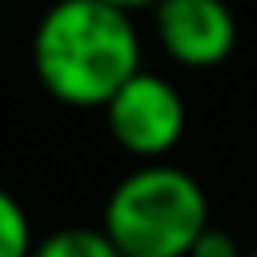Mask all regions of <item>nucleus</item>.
<instances>
[{
  "mask_svg": "<svg viewBox=\"0 0 257 257\" xmlns=\"http://www.w3.org/2000/svg\"><path fill=\"white\" fill-rule=\"evenodd\" d=\"M32 72L68 108H100L141 72V32L112 0H64L32 32Z\"/></svg>",
  "mask_w": 257,
  "mask_h": 257,
  "instance_id": "nucleus-1",
  "label": "nucleus"
},
{
  "mask_svg": "<svg viewBox=\"0 0 257 257\" xmlns=\"http://www.w3.org/2000/svg\"><path fill=\"white\" fill-rule=\"evenodd\" d=\"M100 229L124 257H189L209 229V197L181 165H137L112 185Z\"/></svg>",
  "mask_w": 257,
  "mask_h": 257,
  "instance_id": "nucleus-2",
  "label": "nucleus"
},
{
  "mask_svg": "<svg viewBox=\"0 0 257 257\" xmlns=\"http://www.w3.org/2000/svg\"><path fill=\"white\" fill-rule=\"evenodd\" d=\"M104 124H108V137L128 157H141L145 165H153L165 153H173L177 141L185 137L189 108H185L181 88L169 76L141 68L104 104Z\"/></svg>",
  "mask_w": 257,
  "mask_h": 257,
  "instance_id": "nucleus-3",
  "label": "nucleus"
},
{
  "mask_svg": "<svg viewBox=\"0 0 257 257\" xmlns=\"http://www.w3.org/2000/svg\"><path fill=\"white\" fill-rule=\"evenodd\" d=\"M153 28L181 68H217L237 48V16L221 0H165L153 8Z\"/></svg>",
  "mask_w": 257,
  "mask_h": 257,
  "instance_id": "nucleus-4",
  "label": "nucleus"
},
{
  "mask_svg": "<svg viewBox=\"0 0 257 257\" xmlns=\"http://www.w3.org/2000/svg\"><path fill=\"white\" fill-rule=\"evenodd\" d=\"M32 257H124L112 237L96 225H64L36 241Z\"/></svg>",
  "mask_w": 257,
  "mask_h": 257,
  "instance_id": "nucleus-5",
  "label": "nucleus"
},
{
  "mask_svg": "<svg viewBox=\"0 0 257 257\" xmlns=\"http://www.w3.org/2000/svg\"><path fill=\"white\" fill-rule=\"evenodd\" d=\"M32 217L12 189L0 185V257H32Z\"/></svg>",
  "mask_w": 257,
  "mask_h": 257,
  "instance_id": "nucleus-6",
  "label": "nucleus"
},
{
  "mask_svg": "<svg viewBox=\"0 0 257 257\" xmlns=\"http://www.w3.org/2000/svg\"><path fill=\"white\" fill-rule=\"evenodd\" d=\"M189 257H245V253L237 249V241H233L225 229L209 225V229L197 237V245H193V253H189Z\"/></svg>",
  "mask_w": 257,
  "mask_h": 257,
  "instance_id": "nucleus-7",
  "label": "nucleus"
},
{
  "mask_svg": "<svg viewBox=\"0 0 257 257\" xmlns=\"http://www.w3.org/2000/svg\"><path fill=\"white\" fill-rule=\"evenodd\" d=\"M245 257H257V249H249V253H245Z\"/></svg>",
  "mask_w": 257,
  "mask_h": 257,
  "instance_id": "nucleus-8",
  "label": "nucleus"
}]
</instances>
